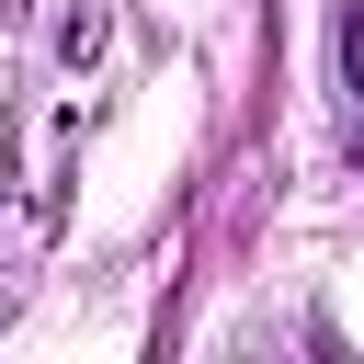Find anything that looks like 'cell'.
I'll use <instances>...</instances> for the list:
<instances>
[{"mask_svg": "<svg viewBox=\"0 0 364 364\" xmlns=\"http://www.w3.org/2000/svg\"><path fill=\"white\" fill-rule=\"evenodd\" d=\"M341 80H353V91H364V0H353V11H341Z\"/></svg>", "mask_w": 364, "mask_h": 364, "instance_id": "obj_1", "label": "cell"}]
</instances>
